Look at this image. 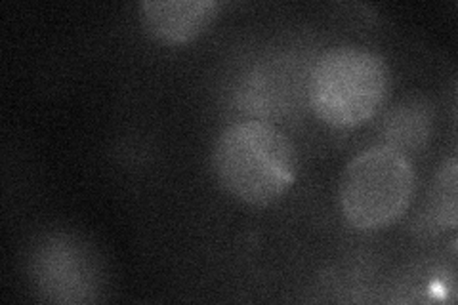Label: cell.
I'll list each match as a JSON object with an SVG mask.
<instances>
[{
  "mask_svg": "<svg viewBox=\"0 0 458 305\" xmlns=\"http://www.w3.org/2000/svg\"><path fill=\"white\" fill-rule=\"evenodd\" d=\"M390 90L392 72L380 54L336 47L313 65L310 104L315 117L327 126L352 130L375 117Z\"/></svg>",
  "mask_w": 458,
  "mask_h": 305,
  "instance_id": "obj_2",
  "label": "cell"
},
{
  "mask_svg": "<svg viewBox=\"0 0 458 305\" xmlns=\"http://www.w3.org/2000/svg\"><path fill=\"white\" fill-rule=\"evenodd\" d=\"M417 191V172L394 145H372L342 172L338 200L344 220L360 231H380L405 216Z\"/></svg>",
  "mask_w": 458,
  "mask_h": 305,
  "instance_id": "obj_3",
  "label": "cell"
},
{
  "mask_svg": "<svg viewBox=\"0 0 458 305\" xmlns=\"http://www.w3.org/2000/svg\"><path fill=\"white\" fill-rule=\"evenodd\" d=\"M456 158H449V161L437 170L432 189H429V217H432L436 225L441 229L456 227Z\"/></svg>",
  "mask_w": 458,
  "mask_h": 305,
  "instance_id": "obj_5",
  "label": "cell"
},
{
  "mask_svg": "<svg viewBox=\"0 0 458 305\" xmlns=\"http://www.w3.org/2000/svg\"><path fill=\"white\" fill-rule=\"evenodd\" d=\"M298 166L294 141L260 121L229 124L212 151V168L224 191L256 208L274 205L289 191Z\"/></svg>",
  "mask_w": 458,
  "mask_h": 305,
  "instance_id": "obj_1",
  "label": "cell"
},
{
  "mask_svg": "<svg viewBox=\"0 0 458 305\" xmlns=\"http://www.w3.org/2000/svg\"><path fill=\"white\" fill-rule=\"evenodd\" d=\"M220 0H146L141 21L146 31L163 45H188L216 21Z\"/></svg>",
  "mask_w": 458,
  "mask_h": 305,
  "instance_id": "obj_4",
  "label": "cell"
}]
</instances>
